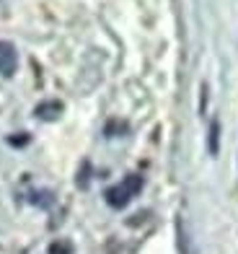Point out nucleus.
I'll return each instance as SVG.
<instances>
[{
	"label": "nucleus",
	"instance_id": "nucleus-1",
	"mask_svg": "<svg viewBox=\"0 0 238 254\" xmlns=\"http://www.w3.org/2000/svg\"><path fill=\"white\" fill-rule=\"evenodd\" d=\"M140 190H143V177L130 174V177H124V182H119V184H114V187L106 190V202L119 210V207L127 205Z\"/></svg>",
	"mask_w": 238,
	"mask_h": 254
},
{
	"label": "nucleus",
	"instance_id": "nucleus-2",
	"mask_svg": "<svg viewBox=\"0 0 238 254\" xmlns=\"http://www.w3.org/2000/svg\"><path fill=\"white\" fill-rule=\"evenodd\" d=\"M18 67V55H16V47L10 42H3L0 39V75L10 78Z\"/></svg>",
	"mask_w": 238,
	"mask_h": 254
},
{
	"label": "nucleus",
	"instance_id": "nucleus-3",
	"mask_svg": "<svg viewBox=\"0 0 238 254\" xmlns=\"http://www.w3.org/2000/svg\"><path fill=\"white\" fill-rule=\"evenodd\" d=\"M37 114L39 120H57L60 114H62V104L60 101H44V104H39L37 107Z\"/></svg>",
	"mask_w": 238,
	"mask_h": 254
},
{
	"label": "nucleus",
	"instance_id": "nucleus-4",
	"mask_svg": "<svg viewBox=\"0 0 238 254\" xmlns=\"http://www.w3.org/2000/svg\"><path fill=\"white\" fill-rule=\"evenodd\" d=\"M218 135H220V125L212 122V125H210V153H212V156L218 153Z\"/></svg>",
	"mask_w": 238,
	"mask_h": 254
},
{
	"label": "nucleus",
	"instance_id": "nucleus-5",
	"mask_svg": "<svg viewBox=\"0 0 238 254\" xmlns=\"http://www.w3.org/2000/svg\"><path fill=\"white\" fill-rule=\"evenodd\" d=\"M70 252H73V247L67 241H57V244L49 247V254H70Z\"/></svg>",
	"mask_w": 238,
	"mask_h": 254
},
{
	"label": "nucleus",
	"instance_id": "nucleus-6",
	"mask_svg": "<svg viewBox=\"0 0 238 254\" xmlns=\"http://www.w3.org/2000/svg\"><path fill=\"white\" fill-rule=\"evenodd\" d=\"M24 143H29V135L24 132H21V137H10V145H24Z\"/></svg>",
	"mask_w": 238,
	"mask_h": 254
}]
</instances>
